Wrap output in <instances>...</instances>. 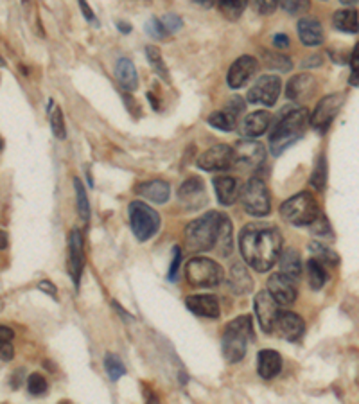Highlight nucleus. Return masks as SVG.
Masks as SVG:
<instances>
[{
  "label": "nucleus",
  "instance_id": "36",
  "mask_svg": "<svg viewBox=\"0 0 359 404\" xmlns=\"http://www.w3.org/2000/svg\"><path fill=\"white\" fill-rule=\"evenodd\" d=\"M74 189H76L77 214H80V217L84 223H88V220H90V203H88L87 191H84V185L81 184L80 178H74Z\"/></svg>",
  "mask_w": 359,
  "mask_h": 404
},
{
  "label": "nucleus",
  "instance_id": "51",
  "mask_svg": "<svg viewBox=\"0 0 359 404\" xmlns=\"http://www.w3.org/2000/svg\"><path fill=\"white\" fill-rule=\"evenodd\" d=\"M2 361H11L13 360V345L9 341H2V351H0Z\"/></svg>",
  "mask_w": 359,
  "mask_h": 404
},
{
  "label": "nucleus",
  "instance_id": "59",
  "mask_svg": "<svg viewBox=\"0 0 359 404\" xmlns=\"http://www.w3.org/2000/svg\"><path fill=\"white\" fill-rule=\"evenodd\" d=\"M117 25H119V31L130 32V25L128 24H120V22H119V24H117Z\"/></svg>",
  "mask_w": 359,
  "mask_h": 404
},
{
  "label": "nucleus",
  "instance_id": "37",
  "mask_svg": "<svg viewBox=\"0 0 359 404\" xmlns=\"http://www.w3.org/2000/svg\"><path fill=\"white\" fill-rule=\"evenodd\" d=\"M207 122L214 126V128L221 130V132H232V130L236 128V120L232 119L227 112H214L208 117Z\"/></svg>",
  "mask_w": 359,
  "mask_h": 404
},
{
  "label": "nucleus",
  "instance_id": "11",
  "mask_svg": "<svg viewBox=\"0 0 359 404\" xmlns=\"http://www.w3.org/2000/svg\"><path fill=\"white\" fill-rule=\"evenodd\" d=\"M234 151H236V162H234V168L241 169H251L256 171L260 164L266 158V149L260 142L257 140H239L234 146Z\"/></svg>",
  "mask_w": 359,
  "mask_h": 404
},
{
  "label": "nucleus",
  "instance_id": "30",
  "mask_svg": "<svg viewBox=\"0 0 359 404\" xmlns=\"http://www.w3.org/2000/svg\"><path fill=\"white\" fill-rule=\"evenodd\" d=\"M308 279H309V286H311L315 291L322 289L327 282V272H325V266L320 259L313 257V259L308 260Z\"/></svg>",
  "mask_w": 359,
  "mask_h": 404
},
{
  "label": "nucleus",
  "instance_id": "49",
  "mask_svg": "<svg viewBox=\"0 0 359 404\" xmlns=\"http://www.w3.org/2000/svg\"><path fill=\"white\" fill-rule=\"evenodd\" d=\"M180 263H182V252H180L178 246H175V250H172L171 268H169V280H176V277H178Z\"/></svg>",
  "mask_w": 359,
  "mask_h": 404
},
{
  "label": "nucleus",
  "instance_id": "22",
  "mask_svg": "<svg viewBox=\"0 0 359 404\" xmlns=\"http://www.w3.org/2000/svg\"><path fill=\"white\" fill-rule=\"evenodd\" d=\"M296 29H298V37L303 45H308V47H318V45L323 44V27L313 16H303V18H300Z\"/></svg>",
  "mask_w": 359,
  "mask_h": 404
},
{
  "label": "nucleus",
  "instance_id": "4",
  "mask_svg": "<svg viewBox=\"0 0 359 404\" xmlns=\"http://www.w3.org/2000/svg\"><path fill=\"white\" fill-rule=\"evenodd\" d=\"M253 340V322L250 315L237 316L225 327L223 356L228 363H239L246 354V343Z\"/></svg>",
  "mask_w": 359,
  "mask_h": 404
},
{
  "label": "nucleus",
  "instance_id": "42",
  "mask_svg": "<svg viewBox=\"0 0 359 404\" xmlns=\"http://www.w3.org/2000/svg\"><path fill=\"white\" fill-rule=\"evenodd\" d=\"M248 4L251 6V9L257 13V15H273L279 6V0H248Z\"/></svg>",
  "mask_w": 359,
  "mask_h": 404
},
{
  "label": "nucleus",
  "instance_id": "38",
  "mask_svg": "<svg viewBox=\"0 0 359 404\" xmlns=\"http://www.w3.org/2000/svg\"><path fill=\"white\" fill-rule=\"evenodd\" d=\"M104 367H106V372L112 381L120 379V377L126 374V368H124L122 361H120L115 354H106V358H104Z\"/></svg>",
  "mask_w": 359,
  "mask_h": 404
},
{
  "label": "nucleus",
  "instance_id": "19",
  "mask_svg": "<svg viewBox=\"0 0 359 404\" xmlns=\"http://www.w3.org/2000/svg\"><path fill=\"white\" fill-rule=\"evenodd\" d=\"M316 90V80L313 74H298L291 77L286 87V96L291 101H306Z\"/></svg>",
  "mask_w": 359,
  "mask_h": 404
},
{
  "label": "nucleus",
  "instance_id": "50",
  "mask_svg": "<svg viewBox=\"0 0 359 404\" xmlns=\"http://www.w3.org/2000/svg\"><path fill=\"white\" fill-rule=\"evenodd\" d=\"M77 2H80V8L81 11H83L84 18H87L88 22H96V15H94V11L90 9V6L87 4V0H77Z\"/></svg>",
  "mask_w": 359,
  "mask_h": 404
},
{
  "label": "nucleus",
  "instance_id": "47",
  "mask_svg": "<svg viewBox=\"0 0 359 404\" xmlns=\"http://www.w3.org/2000/svg\"><path fill=\"white\" fill-rule=\"evenodd\" d=\"M309 228H311L313 234H318V236H323V234L331 232V225H329L325 214H320V216L316 217L315 223L309 225Z\"/></svg>",
  "mask_w": 359,
  "mask_h": 404
},
{
  "label": "nucleus",
  "instance_id": "52",
  "mask_svg": "<svg viewBox=\"0 0 359 404\" xmlns=\"http://www.w3.org/2000/svg\"><path fill=\"white\" fill-rule=\"evenodd\" d=\"M273 45H275V49H287L289 47V38L286 34H275L273 37Z\"/></svg>",
  "mask_w": 359,
  "mask_h": 404
},
{
  "label": "nucleus",
  "instance_id": "1",
  "mask_svg": "<svg viewBox=\"0 0 359 404\" xmlns=\"http://www.w3.org/2000/svg\"><path fill=\"white\" fill-rule=\"evenodd\" d=\"M282 236L277 227L248 225L239 234V250L244 263L256 272H267L280 259Z\"/></svg>",
  "mask_w": 359,
  "mask_h": 404
},
{
  "label": "nucleus",
  "instance_id": "54",
  "mask_svg": "<svg viewBox=\"0 0 359 404\" xmlns=\"http://www.w3.org/2000/svg\"><path fill=\"white\" fill-rule=\"evenodd\" d=\"M318 65H322V56L315 54V56H309V60H303L302 67H318Z\"/></svg>",
  "mask_w": 359,
  "mask_h": 404
},
{
  "label": "nucleus",
  "instance_id": "41",
  "mask_svg": "<svg viewBox=\"0 0 359 404\" xmlns=\"http://www.w3.org/2000/svg\"><path fill=\"white\" fill-rule=\"evenodd\" d=\"M279 6L289 15H303L311 8L309 0H279Z\"/></svg>",
  "mask_w": 359,
  "mask_h": 404
},
{
  "label": "nucleus",
  "instance_id": "8",
  "mask_svg": "<svg viewBox=\"0 0 359 404\" xmlns=\"http://www.w3.org/2000/svg\"><path fill=\"white\" fill-rule=\"evenodd\" d=\"M241 203L250 216L263 217L270 214L272 201H270V191L263 178L253 177L246 182L241 192Z\"/></svg>",
  "mask_w": 359,
  "mask_h": 404
},
{
  "label": "nucleus",
  "instance_id": "29",
  "mask_svg": "<svg viewBox=\"0 0 359 404\" xmlns=\"http://www.w3.org/2000/svg\"><path fill=\"white\" fill-rule=\"evenodd\" d=\"M279 265H280V272L293 277V279H298L300 273H302V259H300V253L293 248L280 253Z\"/></svg>",
  "mask_w": 359,
  "mask_h": 404
},
{
  "label": "nucleus",
  "instance_id": "53",
  "mask_svg": "<svg viewBox=\"0 0 359 404\" xmlns=\"http://www.w3.org/2000/svg\"><path fill=\"white\" fill-rule=\"evenodd\" d=\"M38 289H40V291L49 293V295L56 298V288H54V284H52V282H49V280H42L40 284H38Z\"/></svg>",
  "mask_w": 359,
  "mask_h": 404
},
{
  "label": "nucleus",
  "instance_id": "46",
  "mask_svg": "<svg viewBox=\"0 0 359 404\" xmlns=\"http://www.w3.org/2000/svg\"><path fill=\"white\" fill-rule=\"evenodd\" d=\"M146 31H148V34H151L153 38H156V40H162V38L168 34V29L164 27L162 20H158V18H151V20L146 24Z\"/></svg>",
  "mask_w": 359,
  "mask_h": 404
},
{
  "label": "nucleus",
  "instance_id": "56",
  "mask_svg": "<svg viewBox=\"0 0 359 404\" xmlns=\"http://www.w3.org/2000/svg\"><path fill=\"white\" fill-rule=\"evenodd\" d=\"M18 379H24V370H16L15 376H13L11 384H13V386H15V389H18V386H20V383H18Z\"/></svg>",
  "mask_w": 359,
  "mask_h": 404
},
{
  "label": "nucleus",
  "instance_id": "33",
  "mask_svg": "<svg viewBox=\"0 0 359 404\" xmlns=\"http://www.w3.org/2000/svg\"><path fill=\"white\" fill-rule=\"evenodd\" d=\"M309 184L316 191H323L325 189V184H327V160H325V155L318 156L315 169L311 172V178H309Z\"/></svg>",
  "mask_w": 359,
  "mask_h": 404
},
{
  "label": "nucleus",
  "instance_id": "23",
  "mask_svg": "<svg viewBox=\"0 0 359 404\" xmlns=\"http://www.w3.org/2000/svg\"><path fill=\"white\" fill-rule=\"evenodd\" d=\"M270 122H272V115H270L266 110H259V112H253L244 117V120L241 122L239 132L243 133L244 137H248V139L260 137L270 128Z\"/></svg>",
  "mask_w": 359,
  "mask_h": 404
},
{
  "label": "nucleus",
  "instance_id": "57",
  "mask_svg": "<svg viewBox=\"0 0 359 404\" xmlns=\"http://www.w3.org/2000/svg\"><path fill=\"white\" fill-rule=\"evenodd\" d=\"M192 2L205 6V8H210V6H214V0H192Z\"/></svg>",
  "mask_w": 359,
  "mask_h": 404
},
{
  "label": "nucleus",
  "instance_id": "6",
  "mask_svg": "<svg viewBox=\"0 0 359 404\" xmlns=\"http://www.w3.org/2000/svg\"><path fill=\"white\" fill-rule=\"evenodd\" d=\"M187 282L194 288H215L225 279V272L215 260L207 257H194L185 266Z\"/></svg>",
  "mask_w": 359,
  "mask_h": 404
},
{
  "label": "nucleus",
  "instance_id": "18",
  "mask_svg": "<svg viewBox=\"0 0 359 404\" xmlns=\"http://www.w3.org/2000/svg\"><path fill=\"white\" fill-rule=\"evenodd\" d=\"M185 305L201 318H220V302L214 295H191L185 298Z\"/></svg>",
  "mask_w": 359,
  "mask_h": 404
},
{
  "label": "nucleus",
  "instance_id": "5",
  "mask_svg": "<svg viewBox=\"0 0 359 404\" xmlns=\"http://www.w3.org/2000/svg\"><path fill=\"white\" fill-rule=\"evenodd\" d=\"M280 216L295 227H309L320 216V208L311 192H298L296 196L284 201L280 207Z\"/></svg>",
  "mask_w": 359,
  "mask_h": 404
},
{
  "label": "nucleus",
  "instance_id": "58",
  "mask_svg": "<svg viewBox=\"0 0 359 404\" xmlns=\"http://www.w3.org/2000/svg\"><path fill=\"white\" fill-rule=\"evenodd\" d=\"M341 4H345V6H354V4H358L359 0H339Z\"/></svg>",
  "mask_w": 359,
  "mask_h": 404
},
{
  "label": "nucleus",
  "instance_id": "7",
  "mask_svg": "<svg viewBox=\"0 0 359 404\" xmlns=\"http://www.w3.org/2000/svg\"><path fill=\"white\" fill-rule=\"evenodd\" d=\"M130 223L132 230L139 241H148L158 232L160 228V216L155 208L149 207L144 201H132L128 207Z\"/></svg>",
  "mask_w": 359,
  "mask_h": 404
},
{
  "label": "nucleus",
  "instance_id": "35",
  "mask_svg": "<svg viewBox=\"0 0 359 404\" xmlns=\"http://www.w3.org/2000/svg\"><path fill=\"white\" fill-rule=\"evenodd\" d=\"M146 56H148L149 65L155 68V72L164 81H169L168 67H165L164 60H162V52H160V49L155 47V45H149V47H146Z\"/></svg>",
  "mask_w": 359,
  "mask_h": 404
},
{
  "label": "nucleus",
  "instance_id": "45",
  "mask_svg": "<svg viewBox=\"0 0 359 404\" xmlns=\"http://www.w3.org/2000/svg\"><path fill=\"white\" fill-rule=\"evenodd\" d=\"M348 83L352 87H359V42L355 44L354 51L351 54V77H348Z\"/></svg>",
  "mask_w": 359,
  "mask_h": 404
},
{
  "label": "nucleus",
  "instance_id": "13",
  "mask_svg": "<svg viewBox=\"0 0 359 404\" xmlns=\"http://www.w3.org/2000/svg\"><path fill=\"white\" fill-rule=\"evenodd\" d=\"M279 302L270 291H259L256 295V315L264 332L275 331L277 318H279Z\"/></svg>",
  "mask_w": 359,
  "mask_h": 404
},
{
  "label": "nucleus",
  "instance_id": "12",
  "mask_svg": "<svg viewBox=\"0 0 359 404\" xmlns=\"http://www.w3.org/2000/svg\"><path fill=\"white\" fill-rule=\"evenodd\" d=\"M280 89H282V83H280L279 76H263L259 77L257 83L250 89L248 99L253 104L273 106V104L277 103V99H279Z\"/></svg>",
  "mask_w": 359,
  "mask_h": 404
},
{
  "label": "nucleus",
  "instance_id": "14",
  "mask_svg": "<svg viewBox=\"0 0 359 404\" xmlns=\"http://www.w3.org/2000/svg\"><path fill=\"white\" fill-rule=\"evenodd\" d=\"M267 291L272 293V296L280 305L293 304L296 298L295 279L282 272L273 273L270 280H267Z\"/></svg>",
  "mask_w": 359,
  "mask_h": 404
},
{
  "label": "nucleus",
  "instance_id": "26",
  "mask_svg": "<svg viewBox=\"0 0 359 404\" xmlns=\"http://www.w3.org/2000/svg\"><path fill=\"white\" fill-rule=\"evenodd\" d=\"M228 284L236 295H246L253 288V279H251L246 266L241 265V263H234L230 268V275H228Z\"/></svg>",
  "mask_w": 359,
  "mask_h": 404
},
{
  "label": "nucleus",
  "instance_id": "20",
  "mask_svg": "<svg viewBox=\"0 0 359 404\" xmlns=\"http://www.w3.org/2000/svg\"><path fill=\"white\" fill-rule=\"evenodd\" d=\"M178 198L182 203H185L187 207H200L205 201V184L201 178L192 177L189 180H185L182 184L178 191Z\"/></svg>",
  "mask_w": 359,
  "mask_h": 404
},
{
  "label": "nucleus",
  "instance_id": "2",
  "mask_svg": "<svg viewBox=\"0 0 359 404\" xmlns=\"http://www.w3.org/2000/svg\"><path fill=\"white\" fill-rule=\"evenodd\" d=\"M309 112L306 108L289 110L279 120L272 133H270V149L275 156L286 151L289 146H293L298 139H302L306 130L309 126Z\"/></svg>",
  "mask_w": 359,
  "mask_h": 404
},
{
  "label": "nucleus",
  "instance_id": "27",
  "mask_svg": "<svg viewBox=\"0 0 359 404\" xmlns=\"http://www.w3.org/2000/svg\"><path fill=\"white\" fill-rule=\"evenodd\" d=\"M115 77L122 90L133 92L139 87V76H137V68L128 58H120L115 63Z\"/></svg>",
  "mask_w": 359,
  "mask_h": 404
},
{
  "label": "nucleus",
  "instance_id": "15",
  "mask_svg": "<svg viewBox=\"0 0 359 404\" xmlns=\"http://www.w3.org/2000/svg\"><path fill=\"white\" fill-rule=\"evenodd\" d=\"M257 68H259V63H257L256 58L251 56H241L237 58V61H234L228 70V87L234 90L243 89L244 84L251 80V77L257 74Z\"/></svg>",
  "mask_w": 359,
  "mask_h": 404
},
{
  "label": "nucleus",
  "instance_id": "61",
  "mask_svg": "<svg viewBox=\"0 0 359 404\" xmlns=\"http://www.w3.org/2000/svg\"><path fill=\"white\" fill-rule=\"evenodd\" d=\"M137 2V0H135ZM144 2H146V4H149V2H153V0H144Z\"/></svg>",
  "mask_w": 359,
  "mask_h": 404
},
{
  "label": "nucleus",
  "instance_id": "39",
  "mask_svg": "<svg viewBox=\"0 0 359 404\" xmlns=\"http://www.w3.org/2000/svg\"><path fill=\"white\" fill-rule=\"evenodd\" d=\"M49 119H51V130L54 133V137L60 140H63L67 137V130H65V119L61 108H54L52 112H49Z\"/></svg>",
  "mask_w": 359,
  "mask_h": 404
},
{
  "label": "nucleus",
  "instance_id": "32",
  "mask_svg": "<svg viewBox=\"0 0 359 404\" xmlns=\"http://www.w3.org/2000/svg\"><path fill=\"white\" fill-rule=\"evenodd\" d=\"M232 250H234V232H232V223L223 214L220 237H218V252H220V255L228 257L232 253Z\"/></svg>",
  "mask_w": 359,
  "mask_h": 404
},
{
  "label": "nucleus",
  "instance_id": "25",
  "mask_svg": "<svg viewBox=\"0 0 359 404\" xmlns=\"http://www.w3.org/2000/svg\"><path fill=\"white\" fill-rule=\"evenodd\" d=\"M257 370H259L260 377L264 379H272L277 374H280L282 370V358L277 351L272 348H264L260 351L259 356H257Z\"/></svg>",
  "mask_w": 359,
  "mask_h": 404
},
{
  "label": "nucleus",
  "instance_id": "48",
  "mask_svg": "<svg viewBox=\"0 0 359 404\" xmlns=\"http://www.w3.org/2000/svg\"><path fill=\"white\" fill-rule=\"evenodd\" d=\"M162 24H164V27L168 29V32H176L178 29H182V25H184V22H182V18L176 15H172V13H169V15H164L162 18Z\"/></svg>",
  "mask_w": 359,
  "mask_h": 404
},
{
  "label": "nucleus",
  "instance_id": "21",
  "mask_svg": "<svg viewBox=\"0 0 359 404\" xmlns=\"http://www.w3.org/2000/svg\"><path fill=\"white\" fill-rule=\"evenodd\" d=\"M214 189L215 194H218V200L225 207H230V205L236 203L241 198V185L239 182L234 177H218L214 178Z\"/></svg>",
  "mask_w": 359,
  "mask_h": 404
},
{
  "label": "nucleus",
  "instance_id": "40",
  "mask_svg": "<svg viewBox=\"0 0 359 404\" xmlns=\"http://www.w3.org/2000/svg\"><path fill=\"white\" fill-rule=\"evenodd\" d=\"M309 250H311L313 253H316V259L320 260H325V263H329L331 266H338L339 265V255L338 253H334L332 250H329L327 246H323V244L320 243H309Z\"/></svg>",
  "mask_w": 359,
  "mask_h": 404
},
{
  "label": "nucleus",
  "instance_id": "60",
  "mask_svg": "<svg viewBox=\"0 0 359 404\" xmlns=\"http://www.w3.org/2000/svg\"><path fill=\"white\" fill-rule=\"evenodd\" d=\"M8 248V241H6V230H2V250Z\"/></svg>",
  "mask_w": 359,
  "mask_h": 404
},
{
  "label": "nucleus",
  "instance_id": "31",
  "mask_svg": "<svg viewBox=\"0 0 359 404\" xmlns=\"http://www.w3.org/2000/svg\"><path fill=\"white\" fill-rule=\"evenodd\" d=\"M263 61L264 67H266L267 70H275V72H289L293 68L291 60L287 56H284V54H280V52L273 51L263 52Z\"/></svg>",
  "mask_w": 359,
  "mask_h": 404
},
{
  "label": "nucleus",
  "instance_id": "10",
  "mask_svg": "<svg viewBox=\"0 0 359 404\" xmlns=\"http://www.w3.org/2000/svg\"><path fill=\"white\" fill-rule=\"evenodd\" d=\"M341 104H344V94H331V96L323 97V99L316 104L315 112L311 113V119H309L311 128L320 133L327 132L329 126H331L332 120H334V117L338 115Z\"/></svg>",
  "mask_w": 359,
  "mask_h": 404
},
{
  "label": "nucleus",
  "instance_id": "44",
  "mask_svg": "<svg viewBox=\"0 0 359 404\" xmlns=\"http://www.w3.org/2000/svg\"><path fill=\"white\" fill-rule=\"evenodd\" d=\"M244 108H246V104H244V101L241 99V97H232V99H228L227 106H225L223 112H227L228 115L232 117V119L236 120L241 117V113L244 112Z\"/></svg>",
  "mask_w": 359,
  "mask_h": 404
},
{
  "label": "nucleus",
  "instance_id": "24",
  "mask_svg": "<svg viewBox=\"0 0 359 404\" xmlns=\"http://www.w3.org/2000/svg\"><path fill=\"white\" fill-rule=\"evenodd\" d=\"M135 192L139 196L153 201V203H165L169 200V194H171V187L164 180H151L137 185Z\"/></svg>",
  "mask_w": 359,
  "mask_h": 404
},
{
  "label": "nucleus",
  "instance_id": "34",
  "mask_svg": "<svg viewBox=\"0 0 359 404\" xmlns=\"http://www.w3.org/2000/svg\"><path fill=\"white\" fill-rule=\"evenodd\" d=\"M218 6L228 20H237L246 9L248 0H218Z\"/></svg>",
  "mask_w": 359,
  "mask_h": 404
},
{
  "label": "nucleus",
  "instance_id": "43",
  "mask_svg": "<svg viewBox=\"0 0 359 404\" xmlns=\"http://www.w3.org/2000/svg\"><path fill=\"white\" fill-rule=\"evenodd\" d=\"M27 389L32 396H44L49 389L47 379L42 374H31L27 379Z\"/></svg>",
  "mask_w": 359,
  "mask_h": 404
},
{
  "label": "nucleus",
  "instance_id": "9",
  "mask_svg": "<svg viewBox=\"0 0 359 404\" xmlns=\"http://www.w3.org/2000/svg\"><path fill=\"white\" fill-rule=\"evenodd\" d=\"M234 162H236V151L232 146L215 144L201 153L196 164L203 171H227L234 168Z\"/></svg>",
  "mask_w": 359,
  "mask_h": 404
},
{
  "label": "nucleus",
  "instance_id": "55",
  "mask_svg": "<svg viewBox=\"0 0 359 404\" xmlns=\"http://www.w3.org/2000/svg\"><path fill=\"white\" fill-rule=\"evenodd\" d=\"M13 340V331L9 327H0V341H11Z\"/></svg>",
  "mask_w": 359,
  "mask_h": 404
},
{
  "label": "nucleus",
  "instance_id": "17",
  "mask_svg": "<svg viewBox=\"0 0 359 404\" xmlns=\"http://www.w3.org/2000/svg\"><path fill=\"white\" fill-rule=\"evenodd\" d=\"M275 331L279 332V336L284 338L287 341H298L303 336V331H306V324L300 318L296 313H279V318H277Z\"/></svg>",
  "mask_w": 359,
  "mask_h": 404
},
{
  "label": "nucleus",
  "instance_id": "3",
  "mask_svg": "<svg viewBox=\"0 0 359 404\" xmlns=\"http://www.w3.org/2000/svg\"><path fill=\"white\" fill-rule=\"evenodd\" d=\"M223 214L212 213L196 217L185 227V244L192 252H208L218 244Z\"/></svg>",
  "mask_w": 359,
  "mask_h": 404
},
{
  "label": "nucleus",
  "instance_id": "16",
  "mask_svg": "<svg viewBox=\"0 0 359 404\" xmlns=\"http://www.w3.org/2000/svg\"><path fill=\"white\" fill-rule=\"evenodd\" d=\"M68 253H70V259H68V268H70V275L74 284L80 286L81 272H83L84 266V250H83V236L77 228H74L68 237Z\"/></svg>",
  "mask_w": 359,
  "mask_h": 404
},
{
  "label": "nucleus",
  "instance_id": "28",
  "mask_svg": "<svg viewBox=\"0 0 359 404\" xmlns=\"http://www.w3.org/2000/svg\"><path fill=\"white\" fill-rule=\"evenodd\" d=\"M332 25H334L338 31L348 32V34H354L359 31V16L355 9H341V11H336L332 16Z\"/></svg>",
  "mask_w": 359,
  "mask_h": 404
}]
</instances>
